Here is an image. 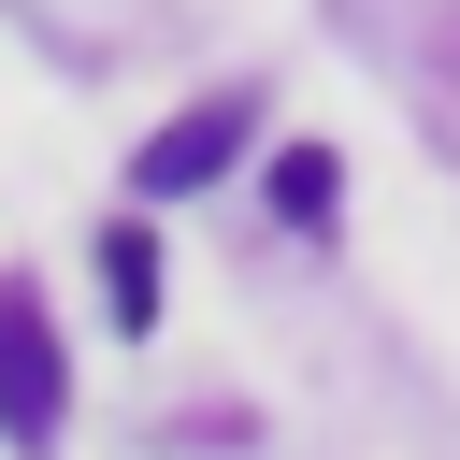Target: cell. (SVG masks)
<instances>
[{
	"label": "cell",
	"mask_w": 460,
	"mask_h": 460,
	"mask_svg": "<svg viewBox=\"0 0 460 460\" xmlns=\"http://www.w3.org/2000/svg\"><path fill=\"white\" fill-rule=\"evenodd\" d=\"M101 302H115V331L158 316V230H101Z\"/></svg>",
	"instance_id": "3957f363"
},
{
	"label": "cell",
	"mask_w": 460,
	"mask_h": 460,
	"mask_svg": "<svg viewBox=\"0 0 460 460\" xmlns=\"http://www.w3.org/2000/svg\"><path fill=\"white\" fill-rule=\"evenodd\" d=\"M58 402H72L58 331H43V302H29V288H0V431H14V446H58Z\"/></svg>",
	"instance_id": "6da1fadb"
},
{
	"label": "cell",
	"mask_w": 460,
	"mask_h": 460,
	"mask_svg": "<svg viewBox=\"0 0 460 460\" xmlns=\"http://www.w3.org/2000/svg\"><path fill=\"white\" fill-rule=\"evenodd\" d=\"M331 187H345V172H331L316 144H288V158H273V216H288V230H316V216H331Z\"/></svg>",
	"instance_id": "277c9868"
},
{
	"label": "cell",
	"mask_w": 460,
	"mask_h": 460,
	"mask_svg": "<svg viewBox=\"0 0 460 460\" xmlns=\"http://www.w3.org/2000/svg\"><path fill=\"white\" fill-rule=\"evenodd\" d=\"M230 158H244V101H187V115L129 158V187H144V201H187V187H216Z\"/></svg>",
	"instance_id": "7a4b0ae2"
}]
</instances>
